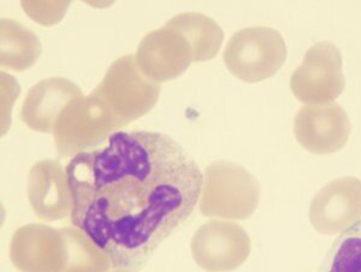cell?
Here are the masks:
<instances>
[{
  "instance_id": "5bb4252c",
  "label": "cell",
  "mask_w": 361,
  "mask_h": 272,
  "mask_svg": "<svg viewBox=\"0 0 361 272\" xmlns=\"http://www.w3.org/2000/svg\"><path fill=\"white\" fill-rule=\"evenodd\" d=\"M165 25L185 37L193 51V62L212 59L218 54L224 39L221 27L202 13H180Z\"/></svg>"
},
{
  "instance_id": "52a82bcc",
  "label": "cell",
  "mask_w": 361,
  "mask_h": 272,
  "mask_svg": "<svg viewBox=\"0 0 361 272\" xmlns=\"http://www.w3.org/2000/svg\"><path fill=\"white\" fill-rule=\"evenodd\" d=\"M250 239L236 223L209 221L192 239V254L200 268L209 272L234 271L250 256Z\"/></svg>"
},
{
  "instance_id": "7a4b0ae2",
  "label": "cell",
  "mask_w": 361,
  "mask_h": 272,
  "mask_svg": "<svg viewBox=\"0 0 361 272\" xmlns=\"http://www.w3.org/2000/svg\"><path fill=\"white\" fill-rule=\"evenodd\" d=\"M90 94L106 109L117 127L129 123L151 111L159 99L160 83L141 71L135 56L127 54L112 63Z\"/></svg>"
},
{
  "instance_id": "8fae6325",
  "label": "cell",
  "mask_w": 361,
  "mask_h": 272,
  "mask_svg": "<svg viewBox=\"0 0 361 272\" xmlns=\"http://www.w3.org/2000/svg\"><path fill=\"white\" fill-rule=\"evenodd\" d=\"M294 132L305 149L314 154H329L347 144L350 122L340 104L307 105L296 115Z\"/></svg>"
},
{
  "instance_id": "ba28073f",
  "label": "cell",
  "mask_w": 361,
  "mask_h": 272,
  "mask_svg": "<svg viewBox=\"0 0 361 272\" xmlns=\"http://www.w3.org/2000/svg\"><path fill=\"white\" fill-rule=\"evenodd\" d=\"M10 259L21 272H66L69 256L62 229L45 224L18 228L10 245Z\"/></svg>"
},
{
  "instance_id": "277c9868",
  "label": "cell",
  "mask_w": 361,
  "mask_h": 272,
  "mask_svg": "<svg viewBox=\"0 0 361 272\" xmlns=\"http://www.w3.org/2000/svg\"><path fill=\"white\" fill-rule=\"evenodd\" d=\"M223 59L228 70L245 82L269 79L283 66L287 45L276 29L250 27L231 37Z\"/></svg>"
},
{
  "instance_id": "6da1fadb",
  "label": "cell",
  "mask_w": 361,
  "mask_h": 272,
  "mask_svg": "<svg viewBox=\"0 0 361 272\" xmlns=\"http://www.w3.org/2000/svg\"><path fill=\"white\" fill-rule=\"evenodd\" d=\"M71 223L106 252L115 270H140L189 218L204 176L170 136L116 132L66 165Z\"/></svg>"
},
{
  "instance_id": "2e32d148",
  "label": "cell",
  "mask_w": 361,
  "mask_h": 272,
  "mask_svg": "<svg viewBox=\"0 0 361 272\" xmlns=\"http://www.w3.org/2000/svg\"><path fill=\"white\" fill-rule=\"evenodd\" d=\"M68 248L66 272H109L112 261L86 233L76 227L62 228Z\"/></svg>"
},
{
  "instance_id": "3957f363",
  "label": "cell",
  "mask_w": 361,
  "mask_h": 272,
  "mask_svg": "<svg viewBox=\"0 0 361 272\" xmlns=\"http://www.w3.org/2000/svg\"><path fill=\"white\" fill-rule=\"evenodd\" d=\"M199 209L205 217L250 218L259 205L260 186L241 165L228 161L207 166Z\"/></svg>"
},
{
  "instance_id": "ac0fdd59",
  "label": "cell",
  "mask_w": 361,
  "mask_h": 272,
  "mask_svg": "<svg viewBox=\"0 0 361 272\" xmlns=\"http://www.w3.org/2000/svg\"><path fill=\"white\" fill-rule=\"evenodd\" d=\"M112 272H134V271H132V270H115V271H112Z\"/></svg>"
},
{
  "instance_id": "4fadbf2b",
  "label": "cell",
  "mask_w": 361,
  "mask_h": 272,
  "mask_svg": "<svg viewBox=\"0 0 361 272\" xmlns=\"http://www.w3.org/2000/svg\"><path fill=\"white\" fill-rule=\"evenodd\" d=\"M81 88L64 78L42 80L29 89L22 105L21 118L35 132H54L58 117L66 105L82 97Z\"/></svg>"
},
{
  "instance_id": "30bf717a",
  "label": "cell",
  "mask_w": 361,
  "mask_h": 272,
  "mask_svg": "<svg viewBox=\"0 0 361 272\" xmlns=\"http://www.w3.org/2000/svg\"><path fill=\"white\" fill-rule=\"evenodd\" d=\"M135 58L148 79L161 83L177 79L188 69L193 51L182 34L164 25L145 35Z\"/></svg>"
},
{
  "instance_id": "5b68a950",
  "label": "cell",
  "mask_w": 361,
  "mask_h": 272,
  "mask_svg": "<svg viewBox=\"0 0 361 272\" xmlns=\"http://www.w3.org/2000/svg\"><path fill=\"white\" fill-rule=\"evenodd\" d=\"M118 127L97 98L90 94L70 101L54 125L61 157H75L105 144Z\"/></svg>"
},
{
  "instance_id": "9c48e42d",
  "label": "cell",
  "mask_w": 361,
  "mask_h": 272,
  "mask_svg": "<svg viewBox=\"0 0 361 272\" xmlns=\"http://www.w3.org/2000/svg\"><path fill=\"white\" fill-rule=\"evenodd\" d=\"M361 219V181L337 178L317 193L310 205V221L320 234L343 233Z\"/></svg>"
},
{
  "instance_id": "9a60e30c",
  "label": "cell",
  "mask_w": 361,
  "mask_h": 272,
  "mask_svg": "<svg viewBox=\"0 0 361 272\" xmlns=\"http://www.w3.org/2000/svg\"><path fill=\"white\" fill-rule=\"evenodd\" d=\"M0 64L5 69L25 71L37 63L42 54V44L37 35L10 18L1 20Z\"/></svg>"
},
{
  "instance_id": "7c38bea8",
  "label": "cell",
  "mask_w": 361,
  "mask_h": 272,
  "mask_svg": "<svg viewBox=\"0 0 361 272\" xmlns=\"http://www.w3.org/2000/svg\"><path fill=\"white\" fill-rule=\"evenodd\" d=\"M27 193L34 214L42 222H54L71 215L73 195L69 178L58 161H37L29 171Z\"/></svg>"
},
{
  "instance_id": "e0dca14e",
  "label": "cell",
  "mask_w": 361,
  "mask_h": 272,
  "mask_svg": "<svg viewBox=\"0 0 361 272\" xmlns=\"http://www.w3.org/2000/svg\"><path fill=\"white\" fill-rule=\"evenodd\" d=\"M318 272H361V219L334 241Z\"/></svg>"
},
{
  "instance_id": "8992f818",
  "label": "cell",
  "mask_w": 361,
  "mask_h": 272,
  "mask_svg": "<svg viewBox=\"0 0 361 272\" xmlns=\"http://www.w3.org/2000/svg\"><path fill=\"white\" fill-rule=\"evenodd\" d=\"M342 56L336 46L318 42L305 54L290 78V89L301 103L326 105L345 91Z\"/></svg>"
}]
</instances>
